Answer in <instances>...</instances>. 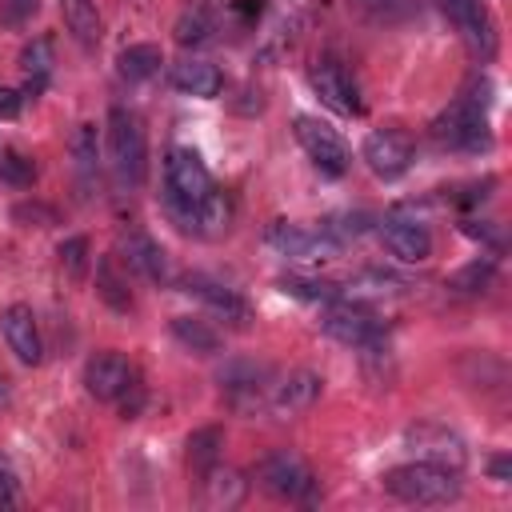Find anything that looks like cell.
Listing matches in <instances>:
<instances>
[{
  "instance_id": "6da1fadb",
  "label": "cell",
  "mask_w": 512,
  "mask_h": 512,
  "mask_svg": "<svg viewBox=\"0 0 512 512\" xmlns=\"http://www.w3.org/2000/svg\"><path fill=\"white\" fill-rule=\"evenodd\" d=\"M208 188H212V176H208L200 152L172 148L164 160V208L184 232H192V208L204 200Z\"/></svg>"
},
{
  "instance_id": "7a4b0ae2",
  "label": "cell",
  "mask_w": 512,
  "mask_h": 512,
  "mask_svg": "<svg viewBox=\"0 0 512 512\" xmlns=\"http://www.w3.org/2000/svg\"><path fill=\"white\" fill-rule=\"evenodd\" d=\"M108 164L124 188H140L148 176V132L132 108L108 112Z\"/></svg>"
},
{
  "instance_id": "3957f363",
  "label": "cell",
  "mask_w": 512,
  "mask_h": 512,
  "mask_svg": "<svg viewBox=\"0 0 512 512\" xmlns=\"http://www.w3.org/2000/svg\"><path fill=\"white\" fill-rule=\"evenodd\" d=\"M384 492L404 504H452L460 500V472L428 460H412L384 472Z\"/></svg>"
},
{
  "instance_id": "277c9868",
  "label": "cell",
  "mask_w": 512,
  "mask_h": 512,
  "mask_svg": "<svg viewBox=\"0 0 512 512\" xmlns=\"http://www.w3.org/2000/svg\"><path fill=\"white\" fill-rule=\"evenodd\" d=\"M484 104H488V100H480V96H472V92H464L460 100H452V104L432 120V128H428L432 140H436L440 148H452V152H480V148H488L492 136H488Z\"/></svg>"
},
{
  "instance_id": "5b68a950",
  "label": "cell",
  "mask_w": 512,
  "mask_h": 512,
  "mask_svg": "<svg viewBox=\"0 0 512 512\" xmlns=\"http://www.w3.org/2000/svg\"><path fill=\"white\" fill-rule=\"evenodd\" d=\"M268 248L284 260H304V264H320V260H336L344 252V244L336 236H328L324 228L312 224H292V220H276L264 232Z\"/></svg>"
},
{
  "instance_id": "8992f818",
  "label": "cell",
  "mask_w": 512,
  "mask_h": 512,
  "mask_svg": "<svg viewBox=\"0 0 512 512\" xmlns=\"http://www.w3.org/2000/svg\"><path fill=\"white\" fill-rule=\"evenodd\" d=\"M256 480L264 492H272L276 500H312L316 492V476L304 464V456H296L292 448H276L256 464Z\"/></svg>"
},
{
  "instance_id": "52a82bcc",
  "label": "cell",
  "mask_w": 512,
  "mask_h": 512,
  "mask_svg": "<svg viewBox=\"0 0 512 512\" xmlns=\"http://www.w3.org/2000/svg\"><path fill=\"white\" fill-rule=\"evenodd\" d=\"M216 384H220V392H224L236 408L264 404V400H268V388H272V364L252 360V356H232V360L220 364Z\"/></svg>"
},
{
  "instance_id": "ba28073f",
  "label": "cell",
  "mask_w": 512,
  "mask_h": 512,
  "mask_svg": "<svg viewBox=\"0 0 512 512\" xmlns=\"http://www.w3.org/2000/svg\"><path fill=\"white\" fill-rule=\"evenodd\" d=\"M292 132H296V144L308 152V160L324 172V176H344L348 172V148L340 140V132L316 116H296L292 120Z\"/></svg>"
},
{
  "instance_id": "9c48e42d",
  "label": "cell",
  "mask_w": 512,
  "mask_h": 512,
  "mask_svg": "<svg viewBox=\"0 0 512 512\" xmlns=\"http://www.w3.org/2000/svg\"><path fill=\"white\" fill-rule=\"evenodd\" d=\"M404 444L416 452V460H428V464H440L452 472H460L468 464L464 440L448 424H436V420H420V424L404 428Z\"/></svg>"
},
{
  "instance_id": "30bf717a",
  "label": "cell",
  "mask_w": 512,
  "mask_h": 512,
  "mask_svg": "<svg viewBox=\"0 0 512 512\" xmlns=\"http://www.w3.org/2000/svg\"><path fill=\"white\" fill-rule=\"evenodd\" d=\"M436 4L460 28V36H464V44H468V52L476 60H492L496 56V20H492L484 0H436Z\"/></svg>"
},
{
  "instance_id": "8fae6325",
  "label": "cell",
  "mask_w": 512,
  "mask_h": 512,
  "mask_svg": "<svg viewBox=\"0 0 512 512\" xmlns=\"http://www.w3.org/2000/svg\"><path fill=\"white\" fill-rule=\"evenodd\" d=\"M320 328H324L336 344H348V348H364V344H376V340L384 336L376 312H368L364 304H352V300H348V304L332 300V304L324 308V316H320Z\"/></svg>"
},
{
  "instance_id": "7c38bea8",
  "label": "cell",
  "mask_w": 512,
  "mask_h": 512,
  "mask_svg": "<svg viewBox=\"0 0 512 512\" xmlns=\"http://www.w3.org/2000/svg\"><path fill=\"white\" fill-rule=\"evenodd\" d=\"M364 164L372 168V176L380 180H396L412 168V140L400 132V128H372L364 136V148H360Z\"/></svg>"
},
{
  "instance_id": "4fadbf2b",
  "label": "cell",
  "mask_w": 512,
  "mask_h": 512,
  "mask_svg": "<svg viewBox=\"0 0 512 512\" xmlns=\"http://www.w3.org/2000/svg\"><path fill=\"white\" fill-rule=\"evenodd\" d=\"M180 284H184L188 296H196V300H200L216 320H224L228 328L244 332V328L252 324V308H248V300H244L236 288H224V284H216L212 276H200V272L184 276Z\"/></svg>"
},
{
  "instance_id": "5bb4252c",
  "label": "cell",
  "mask_w": 512,
  "mask_h": 512,
  "mask_svg": "<svg viewBox=\"0 0 512 512\" xmlns=\"http://www.w3.org/2000/svg\"><path fill=\"white\" fill-rule=\"evenodd\" d=\"M132 380H136V368H132V360H128L124 352H116V348H104V352H96V356L84 364V388H88V396H96V400H104V404L120 400Z\"/></svg>"
},
{
  "instance_id": "9a60e30c",
  "label": "cell",
  "mask_w": 512,
  "mask_h": 512,
  "mask_svg": "<svg viewBox=\"0 0 512 512\" xmlns=\"http://www.w3.org/2000/svg\"><path fill=\"white\" fill-rule=\"evenodd\" d=\"M116 256L128 264V272H136V276H144V280H152V284H172V280H176L172 256H168L148 232H140V228H128V232L120 236V252H116Z\"/></svg>"
},
{
  "instance_id": "2e32d148",
  "label": "cell",
  "mask_w": 512,
  "mask_h": 512,
  "mask_svg": "<svg viewBox=\"0 0 512 512\" xmlns=\"http://www.w3.org/2000/svg\"><path fill=\"white\" fill-rule=\"evenodd\" d=\"M320 392H324V376L312 372V368H296V372H288L280 384L268 388V400H264V404H268L272 416L292 420V416L308 412V408L320 400Z\"/></svg>"
},
{
  "instance_id": "e0dca14e",
  "label": "cell",
  "mask_w": 512,
  "mask_h": 512,
  "mask_svg": "<svg viewBox=\"0 0 512 512\" xmlns=\"http://www.w3.org/2000/svg\"><path fill=\"white\" fill-rule=\"evenodd\" d=\"M308 80H312V92L320 96V104H328L332 112H340V116H356V112H360L356 84H352L348 68H344L336 56H320V60L312 64Z\"/></svg>"
},
{
  "instance_id": "ac0fdd59",
  "label": "cell",
  "mask_w": 512,
  "mask_h": 512,
  "mask_svg": "<svg viewBox=\"0 0 512 512\" xmlns=\"http://www.w3.org/2000/svg\"><path fill=\"white\" fill-rule=\"evenodd\" d=\"M0 332H4V344H8V352H12L20 364L36 368V364L44 360V344H40L36 312H32L28 304H8V308L0 312Z\"/></svg>"
},
{
  "instance_id": "d6986e66",
  "label": "cell",
  "mask_w": 512,
  "mask_h": 512,
  "mask_svg": "<svg viewBox=\"0 0 512 512\" xmlns=\"http://www.w3.org/2000/svg\"><path fill=\"white\" fill-rule=\"evenodd\" d=\"M380 240L384 248L400 260V264H424L432 256V236L420 220H404V216H388L380 224Z\"/></svg>"
},
{
  "instance_id": "ffe728a7",
  "label": "cell",
  "mask_w": 512,
  "mask_h": 512,
  "mask_svg": "<svg viewBox=\"0 0 512 512\" xmlns=\"http://www.w3.org/2000/svg\"><path fill=\"white\" fill-rule=\"evenodd\" d=\"M168 80H172L176 92L196 96V100H216V96L224 92V76H220V68L208 64V60H200V56H184V60H176L172 72H168Z\"/></svg>"
},
{
  "instance_id": "44dd1931",
  "label": "cell",
  "mask_w": 512,
  "mask_h": 512,
  "mask_svg": "<svg viewBox=\"0 0 512 512\" xmlns=\"http://www.w3.org/2000/svg\"><path fill=\"white\" fill-rule=\"evenodd\" d=\"M220 12H224V0H184V8L176 12V24H172L176 44H184V48L204 44L216 32Z\"/></svg>"
},
{
  "instance_id": "7402d4cb",
  "label": "cell",
  "mask_w": 512,
  "mask_h": 512,
  "mask_svg": "<svg viewBox=\"0 0 512 512\" xmlns=\"http://www.w3.org/2000/svg\"><path fill=\"white\" fill-rule=\"evenodd\" d=\"M196 484H200V504L204 508H236V504H244V496H248V480L236 472V468H224V464H212L204 476H196Z\"/></svg>"
},
{
  "instance_id": "603a6c76",
  "label": "cell",
  "mask_w": 512,
  "mask_h": 512,
  "mask_svg": "<svg viewBox=\"0 0 512 512\" xmlns=\"http://www.w3.org/2000/svg\"><path fill=\"white\" fill-rule=\"evenodd\" d=\"M68 152H72L76 188H80V196L88 200V196L96 192V180H100V144H96V128H92V124H76V128H72V140H68Z\"/></svg>"
},
{
  "instance_id": "cb8c5ba5",
  "label": "cell",
  "mask_w": 512,
  "mask_h": 512,
  "mask_svg": "<svg viewBox=\"0 0 512 512\" xmlns=\"http://www.w3.org/2000/svg\"><path fill=\"white\" fill-rule=\"evenodd\" d=\"M96 296L112 308V312H132V288H128V264L116 256V252H108V256H100L96 260Z\"/></svg>"
},
{
  "instance_id": "d4e9b609",
  "label": "cell",
  "mask_w": 512,
  "mask_h": 512,
  "mask_svg": "<svg viewBox=\"0 0 512 512\" xmlns=\"http://www.w3.org/2000/svg\"><path fill=\"white\" fill-rule=\"evenodd\" d=\"M232 228V196L224 188H208L204 200L192 208V232L204 240H220Z\"/></svg>"
},
{
  "instance_id": "484cf974",
  "label": "cell",
  "mask_w": 512,
  "mask_h": 512,
  "mask_svg": "<svg viewBox=\"0 0 512 512\" xmlns=\"http://www.w3.org/2000/svg\"><path fill=\"white\" fill-rule=\"evenodd\" d=\"M52 64H56V52H52V40L48 36H32L24 48H20V72H24V96H40L48 88V76H52Z\"/></svg>"
},
{
  "instance_id": "4316f807",
  "label": "cell",
  "mask_w": 512,
  "mask_h": 512,
  "mask_svg": "<svg viewBox=\"0 0 512 512\" xmlns=\"http://www.w3.org/2000/svg\"><path fill=\"white\" fill-rule=\"evenodd\" d=\"M168 328H172L176 344L188 348V352H196V356H216L224 348V336L208 320H200V316H172Z\"/></svg>"
},
{
  "instance_id": "83f0119b",
  "label": "cell",
  "mask_w": 512,
  "mask_h": 512,
  "mask_svg": "<svg viewBox=\"0 0 512 512\" xmlns=\"http://www.w3.org/2000/svg\"><path fill=\"white\" fill-rule=\"evenodd\" d=\"M60 12H64V24L72 32L76 44L84 48H96L100 44V12H96V0H60Z\"/></svg>"
},
{
  "instance_id": "f1b7e54d",
  "label": "cell",
  "mask_w": 512,
  "mask_h": 512,
  "mask_svg": "<svg viewBox=\"0 0 512 512\" xmlns=\"http://www.w3.org/2000/svg\"><path fill=\"white\" fill-rule=\"evenodd\" d=\"M160 64H164V56H160L156 44H128V48L116 56V76L128 80V84H140V80L156 76Z\"/></svg>"
},
{
  "instance_id": "f546056e",
  "label": "cell",
  "mask_w": 512,
  "mask_h": 512,
  "mask_svg": "<svg viewBox=\"0 0 512 512\" xmlns=\"http://www.w3.org/2000/svg\"><path fill=\"white\" fill-rule=\"evenodd\" d=\"M220 456H224V428L208 424V428H196L188 436V468H192V476H204L212 464H220Z\"/></svg>"
},
{
  "instance_id": "4dcf8cb0",
  "label": "cell",
  "mask_w": 512,
  "mask_h": 512,
  "mask_svg": "<svg viewBox=\"0 0 512 512\" xmlns=\"http://www.w3.org/2000/svg\"><path fill=\"white\" fill-rule=\"evenodd\" d=\"M280 288L288 292V296H300V300H316V304H332V300H340V284L336 280H316V276H300V272H288V276H280Z\"/></svg>"
},
{
  "instance_id": "1f68e13d",
  "label": "cell",
  "mask_w": 512,
  "mask_h": 512,
  "mask_svg": "<svg viewBox=\"0 0 512 512\" xmlns=\"http://www.w3.org/2000/svg\"><path fill=\"white\" fill-rule=\"evenodd\" d=\"M412 284L396 272H384V268H364L356 276H348V292H368V296H400L408 292Z\"/></svg>"
},
{
  "instance_id": "d6a6232c",
  "label": "cell",
  "mask_w": 512,
  "mask_h": 512,
  "mask_svg": "<svg viewBox=\"0 0 512 512\" xmlns=\"http://www.w3.org/2000/svg\"><path fill=\"white\" fill-rule=\"evenodd\" d=\"M88 252H92V248H88V236H68V240H60L56 256H60V268L68 272V280H84V276H88V264H92Z\"/></svg>"
},
{
  "instance_id": "836d02e7",
  "label": "cell",
  "mask_w": 512,
  "mask_h": 512,
  "mask_svg": "<svg viewBox=\"0 0 512 512\" xmlns=\"http://www.w3.org/2000/svg\"><path fill=\"white\" fill-rule=\"evenodd\" d=\"M0 180L12 184V188H32V180H36V164H32L24 152L4 148V152H0Z\"/></svg>"
},
{
  "instance_id": "e575fe53",
  "label": "cell",
  "mask_w": 512,
  "mask_h": 512,
  "mask_svg": "<svg viewBox=\"0 0 512 512\" xmlns=\"http://www.w3.org/2000/svg\"><path fill=\"white\" fill-rule=\"evenodd\" d=\"M492 276H496V264H492V256H484V260L464 264V268L452 276V288H456V292H484V288L492 284Z\"/></svg>"
},
{
  "instance_id": "d590c367",
  "label": "cell",
  "mask_w": 512,
  "mask_h": 512,
  "mask_svg": "<svg viewBox=\"0 0 512 512\" xmlns=\"http://www.w3.org/2000/svg\"><path fill=\"white\" fill-rule=\"evenodd\" d=\"M12 220L24 224V228H52L56 224V208L52 204H40V200H20L12 208Z\"/></svg>"
},
{
  "instance_id": "8d00e7d4",
  "label": "cell",
  "mask_w": 512,
  "mask_h": 512,
  "mask_svg": "<svg viewBox=\"0 0 512 512\" xmlns=\"http://www.w3.org/2000/svg\"><path fill=\"white\" fill-rule=\"evenodd\" d=\"M20 500V484H16V468L12 460L0 452V508H16Z\"/></svg>"
},
{
  "instance_id": "74e56055",
  "label": "cell",
  "mask_w": 512,
  "mask_h": 512,
  "mask_svg": "<svg viewBox=\"0 0 512 512\" xmlns=\"http://www.w3.org/2000/svg\"><path fill=\"white\" fill-rule=\"evenodd\" d=\"M464 236H472V240H480V244H492V252L504 248V240H500V232H492V224H476V220H468V224H464Z\"/></svg>"
},
{
  "instance_id": "f35d334b",
  "label": "cell",
  "mask_w": 512,
  "mask_h": 512,
  "mask_svg": "<svg viewBox=\"0 0 512 512\" xmlns=\"http://www.w3.org/2000/svg\"><path fill=\"white\" fill-rule=\"evenodd\" d=\"M24 108V92L16 88H0V120H16Z\"/></svg>"
},
{
  "instance_id": "ab89813d",
  "label": "cell",
  "mask_w": 512,
  "mask_h": 512,
  "mask_svg": "<svg viewBox=\"0 0 512 512\" xmlns=\"http://www.w3.org/2000/svg\"><path fill=\"white\" fill-rule=\"evenodd\" d=\"M488 476H492L496 484H508V480H512V460H508V452H496V456L488 460Z\"/></svg>"
},
{
  "instance_id": "60d3db41",
  "label": "cell",
  "mask_w": 512,
  "mask_h": 512,
  "mask_svg": "<svg viewBox=\"0 0 512 512\" xmlns=\"http://www.w3.org/2000/svg\"><path fill=\"white\" fill-rule=\"evenodd\" d=\"M0 4H4V12H8L12 24H20V20H28L36 12V0H0Z\"/></svg>"
},
{
  "instance_id": "b9f144b4",
  "label": "cell",
  "mask_w": 512,
  "mask_h": 512,
  "mask_svg": "<svg viewBox=\"0 0 512 512\" xmlns=\"http://www.w3.org/2000/svg\"><path fill=\"white\" fill-rule=\"evenodd\" d=\"M8 404H12V380H8L4 372H0V412H4Z\"/></svg>"
}]
</instances>
